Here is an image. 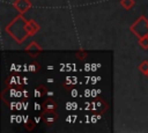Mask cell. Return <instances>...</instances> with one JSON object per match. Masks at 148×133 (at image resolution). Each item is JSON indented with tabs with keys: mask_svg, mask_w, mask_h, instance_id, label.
<instances>
[{
	"mask_svg": "<svg viewBox=\"0 0 148 133\" xmlns=\"http://www.w3.org/2000/svg\"><path fill=\"white\" fill-rule=\"evenodd\" d=\"M134 25L139 27V29L133 30V32H134L136 36L143 37V36H147V35H148V21H147L143 16H141V17L135 22Z\"/></svg>",
	"mask_w": 148,
	"mask_h": 133,
	"instance_id": "1",
	"label": "cell"
},
{
	"mask_svg": "<svg viewBox=\"0 0 148 133\" xmlns=\"http://www.w3.org/2000/svg\"><path fill=\"white\" fill-rule=\"evenodd\" d=\"M13 5H14V7L18 10V13H21V14L25 13V12L31 7V2L28 1V0H15V1L13 2Z\"/></svg>",
	"mask_w": 148,
	"mask_h": 133,
	"instance_id": "2",
	"label": "cell"
},
{
	"mask_svg": "<svg viewBox=\"0 0 148 133\" xmlns=\"http://www.w3.org/2000/svg\"><path fill=\"white\" fill-rule=\"evenodd\" d=\"M25 30L28 32L29 36H34L36 32H38L39 30V25L34 21V20H30L25 23Z\"/></svg>",
	"mask_w": 148,
	"mask_h": 133,
	"instance_id": "3",
	"label": "cell"
},
{
	"mask_svg": "<svg viewBox=\"0 0 148 133\" xmlns=\"http://www.w3.org/2000/svg\"><path fill=\"white\" fill-rule=\"evenodd\" d=\"M57 110V103L52 99V97H49L45 103L43 104V112L45 111H56Z\"/></svg>",
	"mask_w": 148,
	"mask_h": 133,
	"instance_id": "4",
	"label": "cell"
},
{
	"mask_svg": "<svg viewBox=\"0 0 148 133\" xmlns=\"http://www.w3.org/2000/svg\"><path fill=\"white\" fill-rule=\"evenodd\" d=\"M42 116L44 117L45 121H46V123H49V124H51V123L56 121V120H57V118H58V114L56 113V111H45V112H43V114H42Z\"/></svg>",
	"mask_w": 148,
	"mask_h": 133,
	"instance_id": "5",
	"label": "cell"
},
{
	"mask_svg": "<svg viewBox=\"0 0 148 133\" xmlns=\"http://www.w3.org/2000/svg\"><path fill=\"white\" fill-rule=\"evenodd\" d=\"M34 94H35V97H43L44 94H46V90H45V88L43 86H39V87H37L35 89Z\"/></svg>",
	"mask_w": 148,
	"mask_h": 133,
	"instance_id": "6",
	"label": "cell"
},
{
	"mask_svg": "<svg viewBox=\"0 0 148 133\" xmlns=\"http://www.w3.org/2000/svg\"><path fill=\"white\" fill-rule=\"evenodd\" d=\"M25 50H27V51H32V50H35V51H42V47L37 44V42H31V43L27 46Z\"/></svg>",
	"mask_w": 148,
	"mask_h": 133,
	"instance_id": "7",
	"label": "cell"
},
{
	"mask_svg": "<svg viewBox=\"0 0 148 133\" xmlns=\"http://www.w3.org/2000/svg\"><path fill=\"white\" fill-rule=\"evenodd\" d=\"M120 5H121L125 9H130V8L133 7L134 0H121V1H120Z\"/></svg>",
	"mask_w": 148,
	"mask_h": 133,
	"instance_id": "8",
	"label": "cell"
},
{
	"mask_svg": "<svg viewBox=\"0 0 148 133\" xmlns=\"http://www.w3.org/2000/svg\"><path fill=\"white\" fill-rule=\"evenodd\" d=\"M139 69H140L143 74H146V73L148 72V61H147V60H143V61L139 65Z\"/></svg>",
	"mask_w": 148,
	"mask_h": 133,
	"instance_id": "9",
	"label": "cell"
},
{
	"mask_svg": "<svg viewBox=\"0 0 148 133\" xmlns=\"http://www.w3.org/2000/svg\"><path fill=\"white\" fill-rule=\"evenodd\" d=\"M139 44H140L143 49H148V35H147V36H143V37H140Z\"/></svg>",
	"mask_w": 148,
	"mask_h": 133,
	"instance_id": "10",
	"label": "cell"
},
{
	"mask_svg": "<svg viewBox=\"0 0 148 133\" xmlns=\"http://www.w3.org/2000/svg\"><path fill=\"white\" fill-rule=\"evenodd\" d=\"M35 123H36L35 119H34V120H30V121H27V123H25V127H27L28 130H32V128L35 127Z\"/></svg>",
	"mask_w": 148,
	"mask_h": 133,
	"instance_id": "11",
	"label": "cell"
},
{
	"mask_svg": "<svg viewBox=\"0 0 148 133\" xmlns=\"http://www.w3.org/2000/svg\"><path fill=\"white\" fill-rule=\"evenodd\" d=\"M38 68H39V65H37V64H32L29 66V71H31V72H36V71H38Z\"/></svg>",
	"mask_w": 148,
	"mask_h": 133,
	"instance_id": "12",
	"label": "cell"
},
{
	"mask_svg": "<svg viewBox=\"0 0 148 133\" xmlns=\"http://www.w3.org/2000/svg\"><path fill=\"white\" fill-rule=\"evenodd\" d=\"M86 56H87L86 52H83V53H82V52H81V53H77V57H79V58H84Z\"/></svg>",
	"mask_w": 148,
	"mask_h": 133,
	"instance_id": "13",
	"label": "cell"
},
{
	"mask_svg": "<svg viewBox=\"0 0 148 133\" xmlns=\"http://www.w3.org/2000/svg\"><path fill=\"white\" fill-rule=\"evenodd\" d=\"M46 95H47L49 97H52V96H53V91H46Z\"/></svg>",
	"mask_w": 148,
	"mask_h": 133,
	"instance_id": "14",
	"label": "cell"
},
{
	"mask_svg": "<svg viewBox=\"0 0 148 133\" xmlns=\"http://www.w3.org/2000/svg\"><path fill=\"white\" fill-rule=\"evenodd\" d=\"M77 95V91L74 89V90H72V96H76Z\"/></svg>",
	"mask_w": 148,
	"mask_h": 133,
	"instance_id": "15",
	"label": "cell"
},
{
	"mask_svg": "<svg viewBox=\"0 0 148 133\" xmlns=\"http://www.w3.org/2000/svg\"><path fill=\"white\" fill-rule=\"evenodd\" d=\"M145 75H146V76H147V77H148V72H147V73H146V74H145Z\"/></svg>",
	"mask_w": 148,
	"mask_h": 133,
	"instance_id": "16",
	"label": "cell"
}]
</instances>
